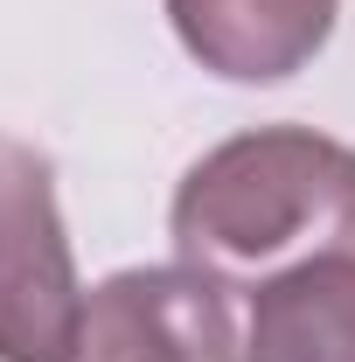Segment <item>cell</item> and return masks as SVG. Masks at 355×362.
I'll list each match as a JSON object with an SVG mask.
<instances>
[{"instance_id": "obj_1", "label": "cell", "mask_w": 355, "mask_h": 362, "mask_svg": "<svg viewBox=\"0 0 355 362\" xmlns=\"http://www.w3.org/2000/svg\"><path fill=\"white\" fill-rule=\"evenodd\" d=\"M168 223L175 251L223 286L355 251V146L313 126L237 133L181 175Z\"/></svg>"}, {"instance_id": "obj_2", "label": "cell", "mask_w": 355, "mask_h": 362, "mask_svg": "<svg viewBox=\"0 0 355 362\" xmlns=\"http://www.w3.org/2000/svg\"><path fill=\"white\" fill-rule=\"evenodd\" d=\"M77 258L56 216V168L28 139H0V362H70Z\"/></svg>"}, {"instance_id": "obj_3", "label": "cell", "mask_w": 355, "mask_h": 362, "mask_svg": "<svg viewBox=\"0 0 355 362\" xmlns=\"http://www.w3.org/2000/svg\"><path fill=\"white\" fill-rule=\"evenodd\" d=\"M70 362H251L223 300V279L195 265L112 272L84 300Z\"/></svg>"}, {"instance_id": "obj_4", "label": "cell", "mask_w": 355, "mask_h": 362, "mask_svg": "<svg viewBox=\"0 0 355 362\" xmlns=\"http://www.w3.org/2000/svg\"><path fill=\"white\" fill-rule=\"evenodd\" d=\"M342 0H168L181 49L230 84H279L334 35Z\"/></svg>"}, {"instance_id": "obj_5", "label": "cell", "mask_w": 355, "mask_h": 362, "mask_svg": "<svg viewBox=\"0 0 355 362\" xmlns=\"http://www.w3.org/2000/svg\"><path fill=\"white\" fill-rule=\"evenodd\" d=\"M251 362H355V251L279 272L251 300Z\"/></svg>"}]
</instances>
